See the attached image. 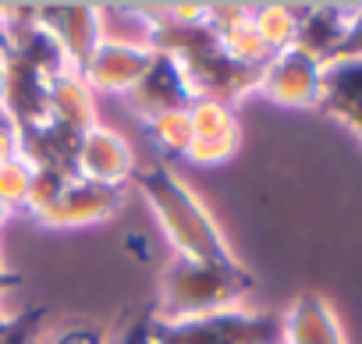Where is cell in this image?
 <instances>
[{
	"instance_id": "7",
	"label": "cell",
	"mask_w": 362,
	"mask_h": 344,
	"mask_svg": "<svg viewBox=\"0 0 362 344\" xmlns=\"http://www.w3.org/2000/svg\"><path fill=\"white\" fill-rule=\"evenodd\" d=\"M124 203V189H114V185H96V182H86V178H75L61 199L43 210L36 217V224L43 227H57V231H68V227H89V224H100L107 217H114Z\"/></svg>"
},
{
	"instance_id": "29",
	"label": "cell",
	"mask_w": 362,
	"mask_h": 344,
	"mask_svg": "<svg viewBox=\"0 0 362 344\" xmlns=\"http://www.w3.org/2000/svg\"><path fill=\"white\" fill-rule=\"evenodd\" d=\"M0 124H11V121H8V114H4V110H0ZM11 128H15V124H11Z\"/></svg>"
},
{
	"instance_id": "22",
	"label": "cell",
	"mask_w": 362,
	"mask_h": 344,
	"mask_svg": "<svg viewBox=\"0 0 362 344\" xmlns=\"http://www.w3.org/2000/svg\"><path fill=\"white\" fill-rule=\"evenodd\" d=\"M344 57H362V4H355L348 36L341 40V47H337V54H334V61H344Z\"/></svg>"
},
{
	"instance_id": "24",
	"label": "cell",
	"mask_w": 362,
	"mask_h": 344,
	"mask_svg": "<svg viewBox=\"0 0 362 344\" xmlns=\"http://www.w3.org/2000/svg\"><path fill=\"white\" fill-rule=\"evenodd\" d=\"M18 156V142H15V128L11 124H0V167L8 160Z\"/></svg>"
},
{
	"instance_id": "6",
	"label": "cell",
	"mask_w": 362,
	"mask_h": 344,
	"mask_svg": "<svg viewBox=\"0 0 362 344\" xmlns=\"http://www.w3.org/2000/svg\"><path fill=\"white\" fill-rule=\"evenodd\" d=\"M320 71H323L320 61H313L298 50H284V54L270 57V64H263L256 93L277 107H316L320 103Z\"/></svg>"
},
{
	"instance_id": "10",
	"label": "cell",
	"mask_w": 362,
	"mask_h": 344,
	"mask_svg": "<svg viewBox=\"0 0 362 344\" xmlns=\"http://www.w3.org/2000/svg\"><path fill=\"white\" fill-rule=\"evenodd\" d=\"M36 11L47 22V29L61 40V47L71 61V71L82 78L89 57L96 54V47L103 40L100 8L96 4H40Z\"/></svg>"
},
{
	"instance_id": "26",
	"label": "cell",
	"mask_w": 362,
	"mask_h": 344,
	"mask_svg": "<svg viewBox=\"0 0 362 344\" xmlns=\"http://www.w3.org/2000/svg\"><path fill=\"white\" fill-rule=\"evenodd\" d=\"M344 124H348V128H351V131H355V135L362 138V114H355V117H348Z\"/></svg>"
},
{
	"instance_id": "30",
	"label": "cell",
	"mask_w": 362,
	"mask_h": 344,
	"mask_svg": "<svg viewBox=\"0 0 362 344\" xmlns=\"http://www.w3.org/2000/svg\"><path fill=\"white\" fill-rule=\"evenodd\" d=\"M4 326H8V316H4V312H0V330H4Z\"/></svg>"
},
{
	"instance_id": "4",
	"label": "cell",
	"mask_w": 362,
	"mask_h": 344,
	"mask_svg": "<svg viewBox=\"0 0 362 344\" xmlns=\"http://www.w3.org/2000/svg\"><path fill=\"white\" fill-rule=\"evenodd\" d=\"M196 89L185 75V68H181L170 54H153L146 75L139 78V85L124 96L128 110L142 121L149 117H160V114H177V110H189L196 103Z\"/></svg>"
},
{
	"instance_id": "1",
	"label": "cell",
	"mask_w": 362,
	"mask_h": 344,
	"mask_svg": "<svg viewBox=\"0 0 362 344\" xmlns=\"http://www.w3.org/2000/svg\"><path fill=\"white\" fill-rule=\"evenodd\" d=\"M132 182L139 185L142 199L149 203L174 256H185L196 263H235V252H231L221 224L206 210V203L167 163H149V167L135 170Z\"/></svg>"
},
{
	"instance_id": "25",
	"label": "cell",
	"mask_w": 362,
	"mask_h": 344,
	"mask_svg": "<svg viewBox=\"0 0 362 344\" xmlns=\"http://www.w3.org/2000/svg\"><path fill=\"white\" fill-rule=\"evenodd\" d=\"M15 287H22V277L0 266V295H4V291H15Z\"/></svg>"
},
{
	"instance_id": "27",
	"label": "cell",
	"mask_w": 362,
	"mask_h": 344,
	"mask_svg": "<svg viewBox=\"0 0 362 344\" xmlns=\"http://www.w3.org/2000/svg\"><path fill=\"white\" fill-rule=\"evenodd\" d=\"M4 82H8V71H4V57H0V103H4Z\"/></svg>"
},
{
	"instance_id": "14",
	"label": "cell",
	"mask_w": 362,
	"mask_h": 344,
	"mask_svg": "<svg viewBox=\"0 0 362 344\" xmlns=\"http://www.w3.org/2000/svg\"><path fill=\"white\" fill-rule=\"evenodd\" d=\"M323 114L348 121L362 114V57L327 61L320 71V103Z\"/></svg>"
},
{
	"instance_id": "20",
	"label": "cell",
	"mask_w": 362,
	"mask_h": 344,
	"mask_svg": "<svg viewBox=\"0 0 362 344\" xmlns=\"http://www.w3.org/2000/svg\"><path fill=\"white\" fill-rule=\"evenodd\" d=\"M47 316H50L47 305H33V309H25L18 316H8V326L0 330V344H33L40 337Z\"/></svg>"
},
{
	"instance_id": "3",
	"label": "cell",
	"mask_w": 362,
	"mask_h": 344,
	"mask_svg": "<svg viewBox=\"0 0 362 344\" xmlns=\"http://www.w3.org/2000/svg\"><path fill=\"white\" fill-rule=\"evenodd\" d=\"M160 344H281V319L274 312L224 309L192 319H156Z\"/></svg>"
},
{
	"instance_id": "5",
	"label": "cell",
	"mask_w": 362,
	"mask_h": 344,
	"mask_svg": "<svg viewBox=\"0 0 362 344\" xmlns=\"http://www.w3.org/2000/svg\"><path fill=\"white\" fill-rule=\"evenodd\" d=\"M189 121H192V146L185 153L189 163L217 167V163H228L242 149V124L231 103L196 100L189 107Z\"/></svg>"
},
{
	"instance_id": "11",
	"label": "cell",
	"mask_w": 362,
	"mask_h": 344,
	"mask_svg": "<svg viewBox=\"0 0 362 344\" xmlns=\"http://www.w3.org/2000/svg\"><path fill=\"white\" fill-rule=\"evenodd\" d=\"M15 142H18V160L29 170H61V174L78 178L75 160H78L82 135H75L71 128L57 121H43V124L15 128Z\"/></svg>"
},
{
	"instance_id": "9",
	"label": "cell",
	"mask_w": 362,
	"mask_h": 344,
	"mask_svg": "<svg viewBox=\"0 0 362 344\" xmlns=\"http://www.w3.org/2000/svg\"><path fill=\"white\" fill-rule=\"evenodd\" d=\"M75 167H78V178L96 182V185H114V189H124L139 170L128 138L103 124H96L93 131L82 135Z\"/></svg>"
},
{
	"instance_id": "13",
	"label": "cell",
	"mask_w": 362,
	"mask_h": 344,
	"mask_svg": "<svg viewBox=\"0 0 362 344\" xmlns=\"http://www.w3.org/2000/svg\"><path fill=\"white\" fill-rule=\"evenodd\" d=\"M281 344H344L341 323L323 295H298L281 319Z\"/></svg>"
},
{
	"instance_id": "23",
	"label": "cell",
	"mask_w": 362,
	"mask_h": 344,
	"mask_svg": "<svg viewBox=\"0 0 362 344\" xmlns=\"http://www.w3.org/2000/svg\"><path fill=\"white\" fill-rule=\"evenodd\" d=\"M54 344H107L100 326H68L54 337Z\"/></svg>"
},
{
	"instance_id": "19",
	"label": "cell",
	"mask_w": 362,
	"mask_h": 344,
	"mask_svg": "<svg viewBox=\"0 0 362 344\" xmlns=\"http://www.w3.org/2000/svg\"><path fill=\"white\" fill-rule=\"evenodd\" d=\"M29 178L33 170L15 156L0 167V203H4L11 213H25V199H29Z\"/></svg>"
},
{
	"instance_id": "15",
	"label": "cell",
	"mask_w": 362,
	"mask_h": 344,
	"mask_svg": "<svg viewBox=\"0 0 362 344\" xmlns=\"http://www.w3.org/2000/svg\"><path fill=\"white\" fill-rule=\"evenodd\" d=\"M47 107H50V121L71 128L75 135H86V131H93V128L100 124V117H96V103H93V89H89L78 75L50 78Z\"/></svg>"
},
{
	"instance_id": "12",
	"label": "cell",
	"mask_w": 362,
	"mask_h": 344,
	"mask_svg": "<svg viewBox=\"0 0 362 344\" xmlns=\"http://www.w3.org/2000/svg\"><path fill=\"white\" fill-rule=\"evenodd\" d=\"M351 15H355V4L351 8L348 4H309V8H302L291 50H298V54H305L320 64L334 61L341 40L348 36Z\"/></svg>"
},
{
	"instance_id": "16",
	"label": "cell",
	"mask_w": 362,
	"mask_h": 344,
	"mask_svg": "<svg viewBox=\"0 0 362 344\" xmlns=\"http://www.w3.org/2000/svg\"><path fill=\"white\" fill-rule=\"evenodd\" d=\"M298 15H302V8H291V4H259V8H252V29L259 32L263 47L274 57L295 47Z\"/></svg>"
},
{
	"instance_id": "18",
	"label": "cell",
	"mask_w": 362,
	"mask_h": 344,
	"mask_svg": "<svg viewBox=\"0 0 362 344\" xmlns=\"http://www.w3.org/2000/svg\"><path fill=\"white\" fill-rule=\"evenodd\" d=\"M71 182L75 178L71 174H61V170H33V178H29V199H25V217L36 220L43 210H50Z\"/></svg>"
},
{
	"instance_id": "28",
	"label": "cell",
	"mask_w": 362,
	"mask_h": 344,
	"mask_svg": "<svg viewBox=\"0 0 362 344\" xmlns=\"http://www.w3.org/2000/svg\"><path fill=\"white\" fill-rule=\"evenodd\" d=\"M8 217H11V210H8L4 203H0V227H4V224H8Z\"/></svg>"
},
{
	"instance_id": "17",
	"label": "cell",
	"mask_w": 362,
	"mask_h": 344,
	"mask_svg": "<svg viewBox=\"0 0 362 344\" xmlns=\"http://www.w3.org/2000/svg\"><path fill=\"white\" fill-rule=\"evenodd\" d=\"M149 142L156 146L160 156H170V160H185L189 146H192V121H189V110H177V114H160V117H149L142 121Z\"/></svg>"
},
{
	"instance_id": "2",
	"label": "cell",
	"mask_w": 362,
	"mask_h": 344,
	"mask_svg": "<svg viewBox=\"0 0 362 344\" xmlns=\"http://www.w3.org/2000/svg\"><path fill=\"white\" fill-rule=\"evenodd\" d=\"M256 291L252 273L235 263H196L185 256H174L160 277V298L153 305L156 319H192L224 309H238Z\"/></svg>"
},
{
	"instance_id": "8",
	"label": "cell",
	"mask_w": 362,
	"mask_h": 344,
	"mask_svg": "<svg viewBox=\"0 0 362 344\" xmlns=\"http://www.w3.org/2000/svg\"><path fill=\"white\" fill-rule=\"evenodd\" d=\"M153 61V50L149 47H139V43H124V40H100L96 54L89 57L86 71H82V82L89 89H100V93H114V96H128L139 78L146 75Z\"/></svg>"
},
{
	"instance_id": "21",
	"label": "cell",
	"mask_w": 362,
	"mask_h": 344,
	"mask_svg": "<svg viewBox=\"0 0 362 344\" xmlns=\"http://www.w3.org/2000/svg\"><path fill=\"white\" fill-rule=\"evenodd\" d=\"M114 344H160V330H156V316H153V305L146 312H139L121 333Z\"/></svg>"
}]
</instances>
